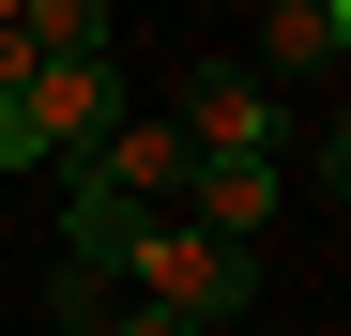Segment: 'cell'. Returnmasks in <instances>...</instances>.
I'll return each instance as SVG.
<instances>
[{
	"label": "cell",
	"mask_w": 351,
	"mask_h": 336,
	"mask_svg": "<svg viewBox=\"0 0 351 336\" xmlns=\"http://www.w3.org/2000/svg\"><path fill=\"white\" fill-rule=\"evenodd\" d=\"M351 62V0H275V16H260V92H290V77H336Z\"/></svg>",
	"instance_id": "277c9868"
},
{
	"label": "cell",
	"mask_w": 351,
	"mask_h": 336,
	"mask_svg": "<svg viewBox=\"0 0 351 336\" xmlns=\"http://www.w3.org/2000/svg\"><path fill=\"white\" fill-rule=\"evenodd\" d=\"M31 92V31H16V0H0V107Z\"/></svg>",
	"instance_id": "8992f818"
},
{
	"label": "cell",
	"mask_w": 351,
	"mask_h": 336,
	"mask_svg": "<svg viewBox=\"0 0 351 336\" xmlns=\"http://www.w3.org/2000/svg\"><path fill=\"white\" fill-rule=\"evenodd\" d=\"M168 123H184V153H199V168H245V153H275V138H290V107H275L245 62H184V77H168Z\"/></svg>",
	"instance_id": "3957f363"
},
{
	"label": "cell",
	"mask_w": 351,
	"mask_h": 336,
	"mask_svg": "<svg viewBox=\"0 0 351 336\" xmlns=\"http://www.w3.org/2000/svg\"><path fill=\"white\" fill-rule=\"evenodd\" d=\"M107 336H184V321H153V306H123V321H107Z\"/></svg>",
	"instance_id": "52a82bcc"
},
{
	"label": "cell",
	"mask_w": 351,
	"mask_h": 336,
	"mask_svg": "<svg viewBox=\"0 0 351 336\" xmlns=\"http://www.w3.org/2000/svg\"><path fill=\"white\" fill-rule=\"evenodd\" d=\"M107 291H138L153 321L214 336V321H245V306H260V260H245V245H214V230H184V214H138V230L107 245Z\"/></svg>",
	"instance_id": "6da1fadb"
},
{
	"label": "cell",
	"mask_w": 351,
	"mask_h": 336,
	"mask_svg": "<svg viewBox=\"0 0 351 336\" xmlns=\"http://www.w3.org/2000/svg\"><path fill=\"white\" fill-rule=\"evenodd\" d=\"M184 184H199V153H184L168 107H123V138L92 168H62V199H107V214H184Z\"/></svg>",
	"instance_id": "7a4b0ae2"
},
{
	"label": "cell",
	"mask_w": 351,
	"mask_h": 336,
	"mask_svg": "<svg viewBox=\"0 0 351 336\" xmlns=\"http://www.w3.org/2000/svg\"><path fill=\"white\" fill-rule=\"evenodd\" d=\"M275 184H290L275 153H245V168H199V184H184V230H214V245H245V260H260V230H275Z\"/></svg>",
	"instance_id": "5b68a950"
},
{
	"label": "cell",
	"mask_w": 351,
	"mask_h": 336,
	"mask_svg": "<svg viewBox=\"0 0 351 336\" xmlns=\"http://www.w3.org/2000/svg\"><path fill=\"white\" fill-rule=\"evenodd\" d=\"M336 184H351V107H336Z\"/></svg>",
	"instance_id": "ba28073f"
}]
</instances>
